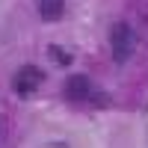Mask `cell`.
Here are the masks:
<instances>
[{
    "instance_id": "obj_4",
    "label": "cell",
    "mask_w": 148,
    "mask_h": 148,
    "mask_svg": "<svg viewBox=\"0 0 148 148\" xmlns=\"http://www.w3.org/2000/svg\"><path fill=\"white\" fill-rule=\"evenodd\" d=\"M65 15V0H39V18L45 24H53Z\"/></svg>"
},
{
    "instance_id": "obj_1",
    "label": "cell",
    "mask_w": 148,
    "mask_h": 148,
    "mask_svg": "<svg viewBox=\"0 0 148 148\" xmlns=\"http://www.w3.org/2000/svg\"><path fill=\"white\" fill-rule=\"evenodd\" d=\"M133 47H136V36H133L130 24L116 21L113 27H110V51H113V59L119 65H125L133 56Z\"/></svg>"
},
{
    "instance_id": "obj_3",
    "label": "cell",
    "mask_w": 148,
    "mask_h": 148,
    "mask_svg": "<svg viewBox=\"0 0 148 148\" xmlns=\"http://www.w3.org/2000/svg\"><path fill=\"white\" fill-rule=\"evenodd\" d=\"M92 92H95V86H92V80L86 77V74H71L65 80V86H62L65 101H71V104H89Z\"/></svg>"
},
{
    "instance_id": "obj_2",
    "label": "cell",
    "mask_w": 148,
    "mask_h": 148,
    "mask_svg": "<svg viewBox=\"0 0 148 148\" xmlns=\"http://www.w3.org/2000/svg\"><path fill=\"white\" fill-rule=\"evenodd\" d=\"M45 83V71L39 65H21L15 71V77H12V92L21 95V98H30L33 92H39V86Z\"/></svg>"
},
{
    "instance_id": "obj_5",
    "label": "cell",
    "mask_w": 148,
    "mask_h": 148,
    "mask_svg": "<svg viewBox=\"0 0 148 148\" xmlns=\"http://www.w3.org/2000/svg\"><path fill=\"white\" fill-rule=\"evenodd\" d=\"M47 56H51V62H56V65H62V68H68L71 62H74V56L65 51L62 45H47Z\"/></svg>"
},
{
    "instance_id": "obj_7",
    "label": "cell",
    "mask_w": 148,
    "mask_h": 148,
    "mask_svg": "<svg viewBox=\"0 0 148 148\" xmlns=\"http://www.w3.org/2000/svg\"><path fill=\"white\" fill-rule=\"evenodd\" d=\"M42 148H68V142H47V145H42Z\"/></svg>"
},
{
    "instance_id": "obj_6",
    "label": "cell",
    "mask_w": 148,
    "mask_h": 148,
    "mask_svg": "<svg viewBox=\"0 0 148 148\" xmlns=\"http://www.w3.org/2000/svg\"><path fill=\"white\" fill-rule=\"evenodd\" d=\"M89 104H92V107H101V110H107V107L113 104V101H110V92H98V89H95V92H92V101H89Z\"/></svg>"
}]
</instances>
